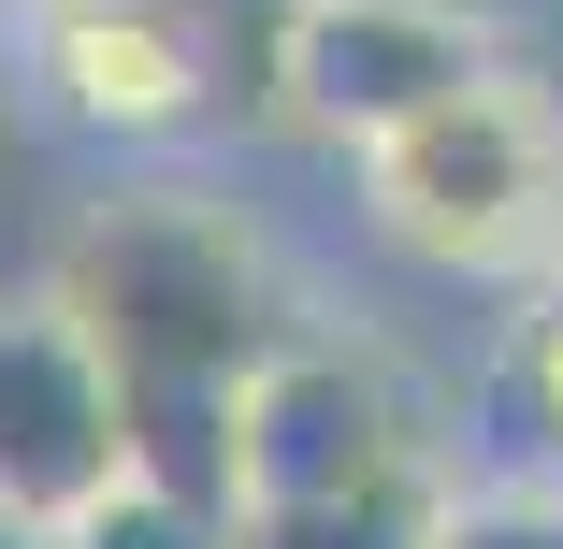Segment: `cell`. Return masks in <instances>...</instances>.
Segmentation results:
<instances>
[{"label": "cell", "mask_w": 563, "mask_h": 549, "mask_svg": "<svg viewBox=\"0 0 563 549\" xmlns=\"http://www.w3.org/2000/svg\"><path fill=\"white\" fill-rule=\"evenodd\" d=\"M44 289L101 333V362L131 376V405L145 391H246L303 333V289L261 246V217L217 202V188H174V174L101 188L73 217V246H58Z\"/></svg>", "instance_id": "cell-1"}, {"label": "cell", "mask_w": 563, "mask_h": 549, "mask_svg": "<svg viewBox=\"0 0 563 549\" xmlns=\"http://www.w3.org/2000/svg\"><path fill=\"white\" fill-rule=\"evenodd\" d=\"M347 202H362V232L448 289H549L563 275V101L492 58L477 87H448L433 117L376 131L347 160Z\"/></svg>", "instance_id": "cell-2"}, {"label": "cell", "mask_w": 563, "mask_h": 549, "mask_svg": "<svg viewBox=\"0 0 563 549\" xmlns=\"http://www.w3.org/2000/svg\"><path fill=\"white\" fill-rule=\"evenodd\" d=\"M232 477L246 506H332V492H390V477H448V433L405 405V376L303 318V333L232 391Z\"/></svg>", "instance_id": "cell-3"}, {"label": "cell", "mask_w": 563, "mask_h": 549, "mask_svg": "<svg viewBox=\"0 0 563 549\" xmlns=\"http://www.w3.org/2000/svg\"><path fill=\"white\" fill-rule=\"evenodd\" d=\"M15 73H30L44 117L87 160H117V174L232 145V101H217L202 44L159 15V0H30V15H15Z\"/></svg>", "instance_id": "cell-4"}, {"label": "cell", "mask_w": 563, "mask_h": 549, "mask_svg": "<svg viewBox=\"0 0 563 549\" xmlns=\"http://www.w3.org/2000/svg\"><path fill=\"white\" fill-rule=\"evenodd\" d=\"M117 477H131V376L58 289H15L0 304V506L73 520Z\"/></svg>", "instance_id": "cell-5"}, {"label": "cell", "mask_w": 563, "mask_h": 549, "mask_svg": "<svg viewBox=\"0 0 563 549\" xmlns=\"http://www.w3.org/2000/svg\"><path fill=\"white\" fill-rule=\"evenodd\" d=\"M492 58H506V30L448 15V0H303V30H289V131L332 145V160H362L376 131L433 117L448 87H477Z\"/></svg>", "instance_id": "cell-6"}, {"label": "cell", "mask_w": 563, "mask_h": 549, "mask_svg": "<svg viewBox=\"0 0 563 549\" xmlns=\"http://www.w3.org/2000/svg\"><path fill=\"white\" fill-rule=\"evenodd\" d=\"M448 477H520V492H563V275L520 289L506 348L477 376V449H448Z\"/></svg>", "instance_id": "cell-7"}, {"label": "cell", "mask_w": 563, "mask_h": 549, "mask_svg": "<svg viewBox=\"0 0 563 549\" xmlns=\"http://www.w3.org/2000/svg\"><path fill=\"white\" fill-rule=\"evenodd\" d=\"M448 477H390V492H332V506H246L232 549H433Z\"/></svg>", "instance_id": "cell-8"}, {"label": "cell", "mask_w": 563, "mask_h": 549, "mask_svg": "<svg viewBox=\"0 0 563 549\" xmlns=\"http://www.w3.org/2000/svg\"><path fill=\"white\" fill-rule=\"evenodd\" d=\"M58 535H73V549H232V506H188V492H159V477H117L101 506H73Z\"/></svg>", "instance_id": "cell-9"}, {"label": "cell", "mask_w": 563, "mask_h": 549, "mask_svg": "<svg viewBox=\"0 0 563 549\" xmlns=\"http://www.w3.org/2000/svg\"><path fill=\"white\" fill-rule=\"evenodd\" d=\"M433 549H563V492H520V477H448Z\"/></svg>", "instance_id": "cell-10"}, {"label": "cell", "mask_w": 563, "mask_h": 549, "mask_svg": "<svg viewBox=\"0 0 563 549\" xmlns=\"http://www.w3.org/2000/svg\"><path fill=\"white\" fill-rule=\"evenodd\" d=\"M0 549H73L58 520H30V506H0Z\"/></svg>", "instance_id": "cell-11"}, {"label": "cell", "mask_w": 563, "mask_h": 549, "mask_svg": "<svg viewBox=\"0 0 563 549\" xmlns=\"http://www.w3.org/2000/svg\"><path fill=\"white\" fill-rule=\"evenodd\" d=\"M448 15H477V30H506V15H520V0H448Z\"/></svg>", "instance_id": "cell-12"}, {"label": "cell", "mask_w": 563, "mask_h": 549, "mask_svg": "<svg viewBox=\"0 0 563 549\" xmlns=\"http://www.w3.org/2000/svg\"><path fill=\"white\" fill-rule=\"evenodd\" d=\"M15 15H30V0H0V30H15Z\"/></svg>", "instance_id": "cell-13"}]
</instances>
